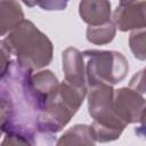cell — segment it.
<instances>
[{
  "label": "cell",
  "mask_w": 146,
  "mask_h": 146,
  "mask_svg": "<svg viewBox=\"0 0 146 146\" xmlns=\"http://www.w3.org/2000/svg\"><path fill=\"white\" fill-rule=\"evenodd\" d=\"M129 46L133 56L139 60L146 59L145 50V27L132 30L129 36Z\"/></svg>",
  "instance_id": "14"
},
{
  "label": "cell",
  "mask_w": 146,
  "mask_h": 146,
  "mask_svg": "<svg viewBox=\"0 0 146 146\" xmlns=\"http://www.w3.org/2000/svg\"><path fill=\"white\" fill-rule=\"evenodd\" d=\"M57 145H95V133L91 125L88 124H75L66 130L59 139L56 141Z\"/></svg>",
  "instance_id": "12"
},
{
  "label": "cell",
  "mask_w": 146,
  "mask_h": 146,
  "mask_svg": "<svg viewBox=\"0 0 146 146\" xmlns=\"http://www.w3.org/2000/svg\"><path fill=\"white\" fill-rule=\"evenodd\" d=\"M11 63V52L3 40H0V79L7 73Z\"/></svg>",
  "instance_id": "15"
},
{
  "label": "cell",
  "mask_w": 146,
  "mask_h": 146,
  "mask_svg": "<svg viewBox=\"0 0 146 146\" xmlns=\"http://www.w3.org/2000/svg\"><path fill=\"white\" fill-rule=\"evenodd\" d=\"M23 19L24 13L17 0H0V36L8 34Z\"/></svg>",
  "instance_id": "11"
},
{
  "label": "cell",
  "mask_w": 146,
  "mask_h": 146,
  "mask_svg": "<svg viewBox=\"0 0 146 146\" xmlns=\"http://www.w3.org/2000/svg\"><path fill=\"white\" fill-rule=\"evenodd\" d=\"M135 1H138V0H120V3L124 5V3H131V2H135Z\"/></svg>",
  "instance_id": "20"
},
{
  "label": "cell",
  "mask_w": 146,
  "mask_h": 146,
  "mask_svg": "<svg viewBox=\"0 0 146 146\" xmlns=\"http://www.w3.org/2000/svg\"><path fill=\"white\" fill-rule=\"evenodd\" d=\"M5 121H6V112H5V108H3L2 104L0 103V137L3 133V124H5Z\"/></svg>",
  "instance_id": "18"
},
{
  "label": "cell",
  "mask_w": 146,
  "mask_h": 146,
  "mask_svg": "<svg viewBox=\"0 0 146 146\" xmlns=\"http://www.w3.org/2000/svg\"><path fill=\"white\" fill-rule=\"evenodd\" d=\"M113 86L99 84L88 88V112L96 143H108L120 138L127 124L113 110Z\"/></svg>",
  "instance_id": "4"
},
{
  "label": "cell",
  "mask_w": 146,
  "mask_h": 146,
  "mask_svg": "<svg viewBox=\"0 0 146 146\" xmlns=\"http://www.w3.org/2000/svg\"><path fill=\"white\" fill-rule=\"evenodd\" d=\"M62 64L65 81L78 88H88L86 67L82 52L73 47L66 48L62 54Z\"/></svg>",
  "instance_id": "8"
},
{
  "label": "cell",
  "mask_w": 146,
  "mask_h": 146,
  "mask_svg": "<svg viewBox=\"0 0 146 146\" xmlns=\"http://www.w3.org/2000/svg\"><path fill=\"white\" fill-rule=\"evenodd\" d=\"M3 41L11 55L16 56L17 63L32 72L48 66L52 60V42L29 19H23Z\"/></svg>",
  "instance_id": "2"
},
{
  "label": "cell",
  "mask_w": 146,
  "mask_h": 146,
  "mask_svg": "<svg viewBox=\"0 0 146 146\" xmlns=\"http://www.w3.org/2000/svg\"><path fill=\"white\" fill-rule=\"evenodd\" d=\"M130 88L135 89L136 91L140 92V94H145V84H144V70L139 71L138 73H136L132 79L130 80Z\"/></svg>",
  "instance_id": "17"
},
{
  "label": "cell",
  "mask_w": 146,
  "mask_h": 146,
  "mask_svg": "<svg viewBox=\"0 0 146 146\" xmlns=\"http://www.w3.org/2000/svg\"><path fill=\"white\" fill-rule=\"evenodd\" d=\"M70 0H38V6L47 11H60L66 9Z\"/></svg>",
  "instance_id": "16"
},
{
  "label": "cell",
  "mask_w": 146,
  "mask_h": 146,
  "mask_svg": "<svg viewBox=\"0 0 146 146\" xmlns=\"http://www.w3.org/2000/svg\"><path fill=\"white\" fill-rule=\"evenodd\" d=\"M145 0H138L131 3H120L113 13V23L121 32L143 29L145 21Z\"/></svg>",
  "instance_id": "7"
},
{
  "label": "cell",
  "mask_w": 146,
  "mask_h": 146,
  "mask_svg": "<svg viewBox=\"0 0 146 146\" xmlns=\"http://www.w3.org/2000/svg\"><path fill=\"white\" fill-rule=\"evenodd\" d=\"M113 110L128 125L143 123L145 117V98L143 94L130 87H123L113 92Z\"/></svg>",
  "instance_id": "6"
},
{
  "label": "cell",
  "mask_w": 146,
  "mask_h": 146,
  "mask_svg": "<svg viewBox=\"0 0 146 146\" xmlns=\"http://www.w3.org/2000/svg\"><path fill=\"white\" fill-rule=\"evenodd\" d=\"M79 15L90 26H96L111 21L112 6L108 0H80Z\"/></svg>",
  "instance_id": "9"
},
{
  "label": "cell",
  "mask_w": 146,
  "mask_h": 146,
  "mask_svg": "<svg viewBox=\"0 0 146 146\" xmlns=\"http://www.w3.org/2000/svg\"><path fill=\"white\" fill-rule=\"evenodd\" d=\"M88 88H78L66 81L58 84L57 90L41 108L38 117V129L43 132L62 131L80 110Z\"/></svg>",
  "instance_id": "3"
},
{
  "label": "cell",
  "mask_w": 146,
  "mask_h": 146,
  "mask_svg": "<svg viewBox=\"0 0 146 146\" xmlns=\"http://www.w3.org/2000/svg\"><path fill=\"white\" fill-rule=\"evenodd\" d=\"M82 55L88 88L99 84H117L128 74L129 63L119 51L88 49Z\"/></svg>",
  "instance_id": "5"
},
{
  "label": "cell",
  "mask_w": 146,
  "mask_h": 146,
  "mask_svg": "<svg viewBox=\"0 0 146 146\" xmlns=\"http://www.w3.org/2000/svg\"><path fill=\"white\" fill-rule=\"evenodd\" d=\"M116 34V27L112 21H108L104 24L90 26L88 25L86 31V38L90 43L103 46L113 41Z\"/></svg>",
  "instance_id": "13"
},
{
  "label": "cell",
  "mask_w": 146,
  "mask_h": 146,
  "mask_svg": "<svg viewBox=\"0 0 146 146\" xmlns=\"http://www.w3.org/2000/svg\"><path fill=\"white\" fill-rule=\"evenodd\" d=\"M25 6H27V7H30V8H32V7H34L35 5H38V0H21Z\"/></svg>",
  "instance_id": "19"
},
{
  "label": "cell",
  "mask_w": 146,
  "mask_h": 146,
  "mask_svg": "<svg viewBox=\"0 0 146 146\" xmlns=\"http://www.w3.org/2000/svg\"><path fill=\"white\" fill-rule=\"evenodd\" d=\"M31 84L42 108L57 90L59 82L57 76L50 70H42L31 74Z\"/></svg>",
  "instance_id": "10"
},
{
  "label": "cell",
  "mask_w": 146,
  "mask_h": 146,
  "mask_svg": "<svg viewBox=\"0 0 146 146\" xmlns=\"http://www.w3.org/2000/svg\"><path fill=\"white\" fill-rule=\"evenodd\" d=\"M32 71L11 60L7 73L0 79V103L6 112L2 145H52L55 133L38 129L41 104L31 84Z\"/></svg>",
  "instance_id": "1"
}]
</instances>
